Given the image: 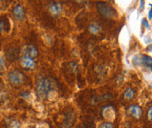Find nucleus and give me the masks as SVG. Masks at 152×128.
I'll use <instances>...</instances> for the list:
<instances>
[{
	"mask_svg": "<svg viewBox=\"0 0 152 128\" xmlns=\"http://www.w3.org/2000/svg\"><path fill=\"white\" fill-rule=\"evenodd\" d=\"M132 63L137 66L142 65L149 70H152V58L146 54L135 56L132 59Z\"/></svg>",
	"mask_w": 152,
	"mask_h": 128,
	"instance_id": "7ed1b4c3",
	"label": "nucleus"
},
{
	"mask_svg": "<svg viewBox=\"0 0 152 128\" xmlns=\"http://www.w3.org/2000/svg\"><path fill=\"white\" fill-rule=\"evenodd\" d=\"M8 80H9L10 83L12 85H23L26 82V77L22 72L18 71V70H14V71H12V72H10L8 73Z\"/></svg>",
	"mask_w": 152,
	"mask_h": 128,
	"instance_id": "20e7f679",
	"label": "nucleus"
},
{
	"mask_svg": "<svg viewBox=\"0 0 152 128\" xmlns=\"http://www.w3.org/2000/svg\"><path fill=\"white\" fill-rule=\"evenodd\" d=\"M53 88L52 80L48 78H41L37 81L36 84V93L39 99L46 98Z\"/></svg>",
	"mask_w": 152,
	"mask_h": 128,
	"instance_id": "f257e3e1",
	"label": "nucleus"
},
{
	"mask_svg": "<svg viewBox=\"0 0 152 128\" xmlns=\"http://www.w3.org/2000/svg\"><path fill=\"white\" fill-rule=\"evenodd\" d=\"M143 6H144V1H140V8H139V10L142 11L143 10Z\"/></svg>",
	"mask_w": 152,
	"mask_h": 128,
	"instance_id": "aec40b11",
	"label": "nucleus"
},
{
	"mask_svg": "<svg viewBox=\"0 0 152 128\" xmlns=\"http://www.w3.org/2000/svg\"><path fill=\"white\" fill-rule=\"evenodd\" d=\"M134 97H135V91H134V89H132L130 87H129L123 94V98L126 100H131L134 98Z\"/></svg>",
	"mask_w": 152,
	"mask_h": 128,
	"instance_id": "ddd939ff",
	"label": "nucleus"
},
{
	"mask_svg": "<svg viewBox=\"0 0 152 128\" xmlns=\"http://www.w3.org/2000/svg\"><path fill=\"white\" fill-rule=\"evenodd\" d=\"M98 128H114L113 127V124L112 123H109V122H103L102 123L99 127Z\"/></svg>",
	"mask_w": 152,
	"mask_h": 128,
	"instance_id": "dca6fc26",
	"label": "nucleus"
},
{
	"mask_svg": "<svg viewBox=\"0 0 152 128\" xmlns=\"http://www.w3.org/2000/svg\"><path fill=\"white\" fill-rule=\"evenodd\" d=\"M13 16L18 21H23L26 18V12L21 4H17L12 10Z\"/></svg>",
	"mask_w": 152,
	"mask_h": 128,
	"instance_id": "6e6552de",
	"label": "nucleus"
},
{
	"mask_svg": "<svg viewBox=\"0 0 152 128\" xmlns=\"http://www.w3.org/2000/svg\"><path fill=\"white\" fill-rule=\"evenodd\" d=\"M11 30V24L7 17H0V34L2 32H8Z\"/></svg>",
	"mask_w": 152,
	"mask_h": 128,
	"instance_id": "9d476101",
	"label": "nucleus"
},
{
	"mask_svg": "<svg viewBox=\"0 0 152 128\" xmlns=\"http://www.w3.org/2000/svg\"><path fill=\"white\" fill-rule=\"evenodd\" d=\"M129 114L132 117H134L135 119H141V117L142 115V108L139 106H137V105H133V106H129Z\"/></svg>",
	"mask_w": 152,
	"mask_h": 128,
	"instance_id": "1a4fd4ad",
	"label": "nucleus"
},
{
	"mask_svg": "<svg viewBox=\"0 0 152 128\" xmlns=\"http://www.w3.org/2000/svg\"><path fill=\"white\" fill-rule=\"evenodd\" d=\"M149 18H150V19H152V5L151 9V11H150V12H149Z\"/></svg>",
	"mask_w": 152,
	"mask_h": 128,
	"instance_id": "4be33fe9",
	"label": "nucleus"
},
{
	"mask_svg": "<svg viewBox=\"0 0 152 128\" xmlns=\"http://www.w3.org/2000/svg\"><path fill=\"white\" fill-rule=\"evenodd\" d=\"M76 119V113L73 109H69L63 114L62 128H72Z\"/></svg>",
	"mask_w": 152,
	"mask_h": 128,
	"instance_id": "39448f33",
	"label": "nucleus"
},
{
	"mask_svg": "<svg viewBox=\"0 0 152 128\" xmlns=\"http://www.w3.org/2000/svg\"><path fill=\"white\" fill-rule=\"evenodd\" d=\"M100 30H101V27L97 24H91L88 26V31L91 32V33H93V34H95V33L99 32Z\"/></svg>",
	"mask_w": 152,
	"mask_h": 128,
	"instance_id": "2eb2a0df",
	"label": "nucleus"
},
{
	"mask_svg": "<svg viewBox=\"0 0 152 128\" xmlns=\"http://www.w3.org/2000/svg\"><path fill=\"white\" fill-rule=\"evenodd\" d=\"M5 56L7 57L8 60H10V61L15 60L16 59L18 58V51L15 48H10L6 51Z\"/></svg>",
	"mask_w": 152,
	"mask_h": 128,
	"instance_id": "f8f14e48",
	"label": "nucleus"
},
{
	"mask_svg": "<svg viewBox=\"0 0 152 128\" xmlns=\"http://www.w3.org/2000/svg\"><path fill=\"white\" fill-rule=\"evenodd\" d=\"M147 118H148V119H149L150 121H151L152 120V106L149 107V109H148V112H147Z\"/></svg>",
	"mask_w": 152,
	"mask_h": 128,
	"instance_id": "f3484780",
	"label": "nucleus"
},
{
	"mask_svg": "<svg viewBox=\"0 0 152 128\" xmlns=\"http://www.w3.org/2000/svg\"><path fill=\"white\" fill-rule=\"evenodd\" d=\"M20 64L22 65V67H24L27 70L34 69L36 66V63H35L34 59L25 53H22V57L20 59Z\"/></svg>",
	"mask_w": 152,
	"mask_h": 128,
	"instance_id": "423d86ee",
	"label": "nucleus"
},
{
	"mask_svg": "<svg viewBox=\"0 0 152 128\" xmlns=\"http://www.w3.org/2000/svg\"><path fill=\"white\" fill-rule=\"evenodd\" d=\"M23 53H25V54L30 56L31 58L34 59V58H36V57L38 56L39 51H38V50H37V48H36L34 46H32V45H28V46H26L25 47V50H24Z\"/></svg>",
	"mask_w": 152,
	"mask_h": 128,
	"instance_id": "9b49d317",
	"label": "nucleus"
},
{
	"mask_svg": "<svg viewBox=\"0 0 152 128\" xmlns=\"http://www.w3.org/2000/svg\"><path fill=\"white\" fill-rule=\"evenodd\" d=\"M142 25H143V26H145L147 29H150V25H149L148 21L146 20V18H143V19L142 20Z\"/></svg>",
	"mask_w": 152,
	"mask_h": 128,
	"instance_id": "a211bd4d",
	"label": "nucleus"
},
{
	"mask_svg": "<svg viewBox=\"0 0 152 128\" xmlns=\"http://www.w3.org/2000/svg\"><path fill=\"white\" fill-rule=\"evenodd\" d=\"M96 7L98 10V12L101 16L106 18H114L117 16V12L116 11L111 7L110 5L107 4L106 3L103 2H98L96 4Z\"/></svg>",
	"mask_w": 152,
	"mask_h": 128,
	"instance_id": "f03ea898",
	"label": "nucleus"
},
{
	"mask_svg": "<svg viewBox=\"0 0 152 128\" xmlns=\"http://www.w3.org/2000/svg\"><path fill=\"white\" fill-rule=\"evenodd\" d=\"M62 4L59 2H53L52 4H49L48 6V11L50 12L51 15L53 17H57L61 15L62 12Z\"/></svg>",
	"mask_w": 152,
	"mask_h": 128,
	"instance_id": "0eeeda50",
	"label": "nucleus"
},
{
	"mask_svg": "<svg viewBox=\"0 0 152 128\" xmlns=\"http://www.w3.org/2000/svg\"><path fill=\"white\" fill-rule=\"evenodd\" d=\"M4 59H3V58H1L0 57V71H3L4 69Z\"/></svg>",
	"mask_w": 152,
	"mask_h": 128,
	"instance_id": "6ab92c4d",
	"label": "nucleus"
},
{
	"mask_svg": "<svg viewBox=\"0 0 152 128\" xmlns=\"http://www.w3.org/2000/svg\"><path fill=\"white\" fill-rule=\"evenodd\" d=\"M146 51H151L152 52V45L148 46V47H147V49H146Z\"/></svg>",
	"mask_w": 152,
	"mask_h": 128,
	"instance_id": "412c9836",
	"label": "nucleus"
},
{
	"mask_svg": "<svg viewBox=\"0 0 152 128\" xmlns=\"http://www.w3.org/2000/svg\"><path fill=\"white\" fill-rule=\"evenodd\" d=\"M80 128H88V127H86V126H84V125H83V126H82V127H80Z\"/></svg>",
	"mask_w": 152,
	"mask_h": 128,
	"instance_id": "5701e85b",
	"label": "nucleus"
},
{
	"mask_svg": "<svg viewBox=\"0 0 152 128\" xmlns=\"http://www.w3.org/2000/svg\"><path fill=\"white\" fill-rule=\"evenodd\" d=\"M6 124L9 128H20V122L14 119H7Z\"/></svg>",
	"mask_w": 152,
	"mask_h": 128,
	"instance_id": "4468645a",
	"label": "nucleus"
}]
</instances>
